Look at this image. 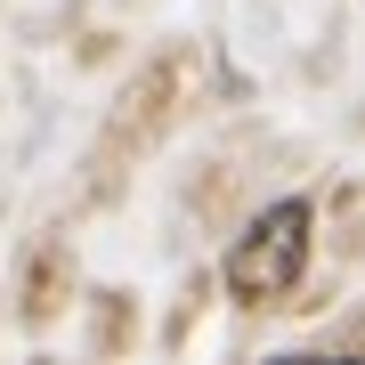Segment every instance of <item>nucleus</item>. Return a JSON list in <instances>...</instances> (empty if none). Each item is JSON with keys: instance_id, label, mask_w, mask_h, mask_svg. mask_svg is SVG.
Masks as SVG:
<instances>
[{"instance_id": "1", "label": "nucleus", "mask_w": 365, "mask_h": 365, "mask_svg": "<svg viewBox=\"0 0 365 365\" xmlns=\"http://www.w3.org/2000/svg\"><path fill=\"white\" fill-rule=\"evenodd\" d=\"M309 227H317L309 203H268L227 252V292L244 309H276L300 284V268H309Z\"/></svg>"}]
</instances>
